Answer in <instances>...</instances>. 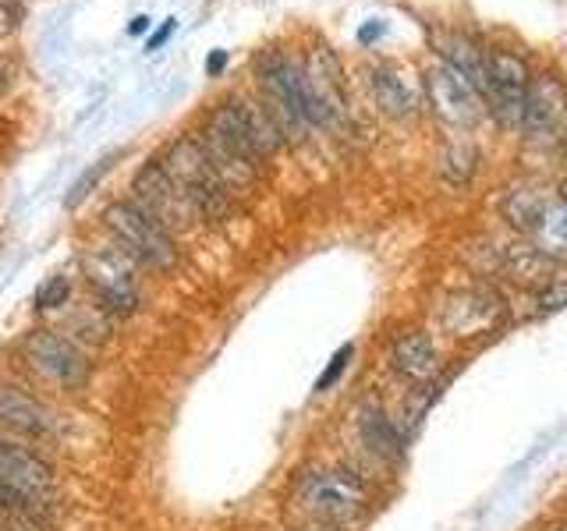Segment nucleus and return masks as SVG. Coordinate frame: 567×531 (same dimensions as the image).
I'll return each instance as SVG.
<instances>
[{
	"label": "nucleus",
	"mask_w": 567,
	"mask_h": 531,
	"mask_svg": "<svg viewBox=\"0 0 567 531\" xmlns=\"http://www.w3.org/2000/svg\"><path fill=\"white\" fill-rule=\"evenodd\" d=\"M199 142H203L213 170H217L220 181L230 188V195L248 191L259 181V174L266 167V156L256 149L252 135H248L235 96H227V100H220L217 106H213Z\"/></svg>",
	"instance_id": "1"
},
{
	"label": "nucleus",
	"mask_w": 567,
	"mask_h": 531,
	"mask_svg": "<svg viewBox=\"0 0 567 531\" xmlns=\"http://www.w3.org/2000/svg\"><path fill=\"white\" fill-rule=\"evenodd\" d=\"M159 164L167 167L171 181L177 185V191L185 195V202L195 212V220L199 223H224L230 217V209H235V195H230V188L220 181V174L213 170L199 135L174 138Z\"/></svg>",
	"instance_id": "2"
},
{
	"label": "nucleus",
	"mask_w": 567,
	"mask_h": 531,
	"mask_svg": "<svg viewBox=\"0 0 567 531\" xmlns=\"http://www.w3.org/2000/svg\"><path fill=\"white\" fill-rule=\"evenodd\" d=\"M106 227H111L114 244L124 256L138 259L142 266H153V270H171L177 262V244L171 238V230L153 220L146 209H138L132 199L128 202H114L103 212Z\"/></svg>",
	"instance_id": "3"
},
{
	"label": "nucleus",
	"mask_w": 567,
	"mask_h": 531,
	"mask_svg": "<svg viewBox=\"0 0 567 531\" xmlns=\"http://www.w3.org/2000/svg\"><path fill=\"white\" fill-rule=\"evenodd\" d=\"M295 503L306 510L312 521L344 524V521L359 518V513H362L365 489L359 486V478H351L348 471L316 468V471H306L298 478Z\"/></svg>",
	"instance_id": "4"
},
{
	"label": "nucleus",
	"mask_w": 567,
	"mask_h": 531,
	"mask_svg": "<svg viewBox=\"0 0 567 531\" xmlns=\"http://www.w3.org/2000/svg\"><path fill=\"white\" fill-rule=\"evenodd\" d=\"M528 85H532V67L518 50H507V46L486 50L483 103L496 121L507 124V128H522Z\"/></svg>",
	"instance_id": "5"
},
{
	"label": "nucleus",
	"mask_w": 567,
	"mask_h": 531,
	"mask_svg": "<svg viewBox=\"0 0 567 531\" xmlns=\"http://www.w3.org/2000/svg\"><path fill=\"white\" fill-rule=\"evenodd\" d=\"M422 93H425V106L447 124L454 132H465L472 124L483 117L486 103L483 96L475 93V88L451 71L447 64H436L422 75Z\"/></svg>",
	"instance_id": "6"
},
{
	"label": "nucleus",
	"mask_w": 567,
	"mask_h": 531,
	"mask_svg": "<svg viewBox=\"0 0 567 531\" xmlns=\"http://www.w3.org/2000/svg\"><path fill=\"white\" fill-rule=\"evenodd\" d=\"M522 132L528 142H557L567 138V85L554 71L532 75Z\"/></svg>",
	"instance_id": "7"
},
{
	"label": "nucleus",
	"mask_w": 567,
	"mask_h": 531,
	"mask_svg": "<svg viewBox=\"0 0 567 531\" xmlns=\"http://www.w3.org/2000/svg\"><path fill=\"white\" fill-rule=\"evenodd\" d=\"M0 486L11 489L18 500H25L32 510L43 513L47 503L53 500L58 478H53V468L43 457H35L32 450L0 439Z\"/></svg>",
	"instance_id": "8"
},
{
	"label": "nucleus",
	"mask_w": 567,
	"mask_h": 531,
	"mask_svg": "<svg viewBox=\"0 0 567 531\" xmlns=\"http://www.w3.org/2000/svg\"><path fill=\"white\" fill-rule=\"evenodd\" d=\"M132 202L138 209H146L153 220H159L167 230L174 227H188L195 220V212L188 209L185 195L177 191V185L171 181L167 167L159 159H150L142 164L138 174L132 177Z\"/></svg>",
	"instance_id": "9"
},
{
	"label": "nucleus",
	"mask_w": 567,
	"mask_h": 531,
	"mask_svg": "<svg viewBox=\"0 0 567 531\" xmlns=\"http://www.w3.org/2000/svg\"><path fill=\"white\" fill-rule=\"evenodd\" d=\"M132 256H124L117 244L100 248L96 256L85 259V273L93 291L100 294V305L111 309L114 315H128L138 305V288L132 277Z\"/></svg>",
	"instance_id": "10"
},
{
	"label": "nucleus",
	"mask_w": 567,
	"mask_h": 531,
	"mask_svg": "<svg viewBox=\"0 0 567 531\" xmlns=\"http://www.w3.org/2000/svg\"><path fill=\"white\" fill-rule=\"evenodd\" d=\"M365 79H369L372 103H377L386 117L408 121V117H415L422 106H425L422 79H415L412 71L401 67V64L380 61V64H372L365 71Z\"/></svg>",
	"instance_id": "11"
},
{
	"label": "nucleus",
	"mask_w": 567,
	"mask_h": 531,
	"mask_svg": "<svg viewBox=\"0 0 567 531\" xmlns=\"http://www.w3.org/2000/svg\"><path fill=\"white\" fill-rule=\"evenodd\" d=\"M504 315V301L486 288H465L443 298L440 305V323L454 336H472L489 330L496 319Z\"/></svg>",
	"instance_id": "12"
},
{
	"label": "nucleus",
	"mask_w": 567,
	"mask_h": 531,
	"mask_svg": "<svg viewBox=\"0 0 567 531\" xmlns=\"http://www.w3.org/2000/svg\"><path fill=\"white\" fill-rule=\"evenodd\" d=\"M25 358L29 365L40 372V376L53 379V383H79L82 372H85V358L82 351L68 341L61 333H50V330H40L32 333L25 341Z\"/></svg>",
	"instance_id": "13"
},
{
	"label": "nucleus",
	"mask_w": 567,
	"mask_h": 531,
	"mask_svg": "<svg viewBox=\"0 0 567 531\" xmlns=\"http://www.w3.org/2000/svg\"><path fill=\"white\" fill-rule=\"evenodd\" d=\"M390 368L398 372L401 379L408 383H425L436 376L440 368V354H436V344L433 336L425 330H404L394 336V344H390Z\"/></svg>",
	"instance_id": "14"
},
{
	"label": "nucleus",
	"mask_w": 567,
	"mask_h": 531,
	"mask_svg": "<svg viewBox=\"0 0 567 531\" xmlns=\"http://www.w3.org/2000/svg\"><path fill=\"white\" fill-rule=\"evenodd\" d=\"M0 425L32 439L53 436V415L35 397H29L22 386H0Z\"/></svg>",
	"instance_id": "15"
},
{
	"label": "nucleus",
	"mask_w": 567,
	"mask_h": 531,
	"mask_svg": "<svg viewBox=\"0 0 567 531\" xmlns=\"http://www.w3.org/2000/svg\"><path fill=\"white\" fill-rule=\"evenodd\" d=\"M436 53H440V64H447L451 71H457L478 96H483V85H486V50L478 46L472 35L465 32H440L436 40Z\"/></svg>",
	"instance_id": "16"
},
{
	"label": "nucleus",
	"mask_w": 567,
	"mask_h": 531,
	"mask_svg": "<svg viewBox=\"0 0 567 531\" xmlns=\"http://www.w3.org/2000/svg\"><path fill=\"white\" fill-rule=\"evenodd\" d=\"M354 429H359L362 447L380 457V460H398L404 457V433L398 429V421L390 418L380 404H365L354 415Z\"/></svg>",
	"instance_id": "17"
},
{
	"label": "nucleus",
	"mask_w": 567,
	"mask_h": 531,
	"mask_svg": "<svg viewBox=\"0 0 567 531\" xmlns=\"http://www.w3.org/2000/svg\"><path fill=\"white\" fill-rule=\"evenodd\" d=\"M501 212L514 230H543V223L549 217V199L536 185H518L504 195Z\"/></svg>",
	"instance_id": "18"
},
{
	"label": "nucleus",
	"mask_w": 567,
	"mask_h": 531,
	"mask_svg": "<svg viewBox=\"0 0 567 531\" xmlns=\"http://www.w3.org/2000/svg\"><path fill=\"white\" fill-rule=\"evenodd\" d=\"M235 100H238V111H241V117H245V128H248V135H252L256 149H259L266 159L277 156L288 138H284L280 124L274 121L270 106L262 103V96H235Z\"/></svg>",
	"instance_id": "19"
},
{
	"label": "nucleus",
	"mask_w": 567,
	"mask_h": 531,
	"mask_svg": "<svg viewBox=\"0 0 567 531\" xmlns=\"http://www.w3.org/2000/svg\"><path fill=\"white\" fill-rule=\"evenodd\" d=\"M440 174L443 181L454 185V188H465L472 177H475V149L468 142H451L447 149L440 153Z\"/></svg>",
	"instance_id": "20"
},
{
	"label": "nucleus",
	"mask_w": 567,
	"mask_h": 531,
	"mask_svg": "<svg viewBox=\"0 0 567 531\" xmlns=\"http://www.w3.org/2000/svg\"><path fill=\"white\" fill-rule=\"evenodd\" d=\"M68 291H71V283H68V277H50L40 291H35V309H58V305H64V298H68Z\"/></svg>",
	"instance_id": "21"
},
{
	"label": "nucleus",
	"mask_w": 567,
	"mask_h": 531,
	"mask_svg": "<svg viewBox=\"0 0 567 531\" xmlns=\"http://www.w3.org/2000/svg\"><path fill=\"white\" fill-rule=\"evenodd\" d=\"M348 358H351V347H341V354H337V358H333V365L323 372V376H319V383H316V389H327L337 376H341V372H344V365H348Z\"/></svg>",
	"instance_id": "22"
},
{
	"label": "nucleus",
	"mask_w": 567,
	"mask_h": 531,
	"mask_svg": "<svg viewBox=\"0 0 567 531\" xmlns=\"http://www.w3.org/2000/svg\"><path fill=\"white\" fill-rule=\"evenodd\" d=\"M224 61H227V53H224V50H217V53H213V58H209V64H206V67L213 71V75H217V71L224 67Z\"/></svg>",
	"instance_id": "23"
},
{
	"label": "nucleus",
	"mask_w": 567,
	"mask_h": 531,
	"mask_svg": "<svg viewBox=\"0 0 567 531\" xmlns=\"http://www.w3.org/2000/svg\"><path fill=\"white\" fill-rule=\"evenodd\" d=\"M171 29H174V22H167L164 29H159V32L153 35V40H150V50H156L159 43H164V40H167V35H171Z\"/></svg>",
	"instance_id": "24"
},
{
	"label": "nucleus",
	"mask_w": 567,
	"mask_h": 531,
	"mask_svg": "<svg viewBox=\"0 0 567 531\" xmlns=\"http://www.w3.org/2000/svg\"><path fill=\"white\" fill-rule=\"evenodd\" d=\"M146 25H150V18H135V22H132V32H142Z\"/></svg>",
	"instance_id": "25"
},
{
	"label": "nucleus",
	"mask_w": 567,
	"mask_h": 531,
	"mask_svg": "<svg viewBox=\"0 0 567 531\" xmlns=\"http://www.w3.org/2000/svg\"><path fill=\"white\" fill-rule=\"evenodd\" d=\"M4 85H8V67L0 64V88H4Z\"/></svg>",
	"instance_id": "26"
},
{
	"label": "nucleus",
	"mask_w": 567,
	"mask_h": 531,
	"mask_svg": "<svg viewBox=\"0 0 567 531\" xmlns=\"http://www.w3.org/2000/svg\"><path fill=\"white\" fill-rule=\"evenodd\" d=\"M554 531H567V521H564V524H557V528H554Z\"/></svg>",
	"instance_id": "27"
},
{
	"label": "nucleus",
	"mask_w": 567,
	"mask_h": 531,
	"mask_svg": "<svg viewBox=\"0 0 567 531\" xmlns=\"http://www.w3.org/2000/svg\"><path fill=\"white\" fill-rule=\"evenodd\" d=\"M564 202H567V185H564Z\"/></svg>",
	"instance_id": "28"
},
{
	"label": "nucleus",
	"mask_w": 567,
	"mask_h": 531,
	"mask_svg": "<svg viewBox=\"0 0 567 531\" xmlns=\"http://www.w3.org/2000/svg\"><path fill=\"white\" fill-rule=\"evenodd\" d=\"M564 156H567V138H564Z\"/></svg>",
	"instance_id": "29"
}]
</instances>
